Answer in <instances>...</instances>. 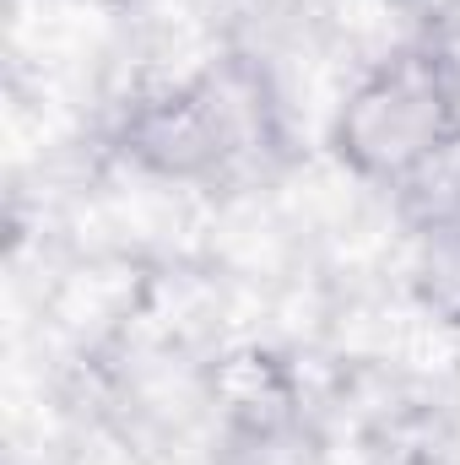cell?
Here are the masks:
<instances>
[{"label": "cell", "mask_w": 460, "mask_h": 465, "mask_svg": "<svg viewBox=\"0 0 460 465\" xmlns=\"http://www.w3.org/2000/svg\"><path fill=\"white\" fill-rule=\"evenodd\" d=\"M460 135V60L450 38H412L352 71L325 146L352 184L395 195Z\"/></svg>", "instance_id": "1"}]
</instances>
